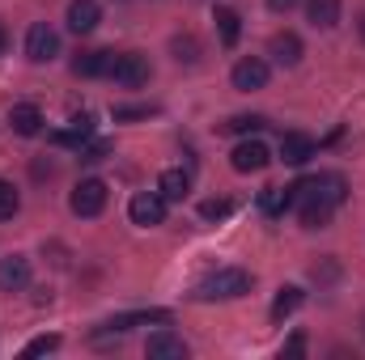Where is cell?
<instances>
[{
    "label": "cell",
    "mask_w": 365,
    "mask_h": 360,
    "mask_svg": "<svg viewBox=\"0 0 365 360\" xmlns=\"http://www.w3.org/2000/svg\"><path fill=\"white\" fill-rule=\"evenodd\" d=\"M90 136H93V115H73L68 127H60L51 140H56V144H73V149H81Z\"/></svg>",
    "instance_id": "obj_16"
},
{
    "label": "cell",
    "mask_w": 365,
    "mask_h": 360,
    "mask_svg": "<svg viewBox=\"0 0 365 360\" xmlns=\"http://www.w3.org/2000/svg\"><path fill=\"white\" fill-rule=\"evenodd\" d=\"M280 157H284L289 166H306V162L314 157V140L302 136V132H284V136H280Z\"/></svg>",
    "instance_id": "obj_14"
},
{
    "label": "cell",
    "mask_w": 365,
    "mask_h": 360,
    "mask_svg": "<svg viewBox=\"0 0 365 360\" xmlns=\"http://www.w3.org/2000/svg\"><path fill=\"white\" fill-rule=\"evenodd\" d=\"M200 216H204V221H221V216H230V199H204V203H200Z\"/></svg>",
    "instance_id": "obj_29"
},
{
    "label": "cell",
    "mask_w": 365,
    "mask_h": 360,
    "mask_svg": "<svg viewBox=\"0 0 365 360\" xmlns=\"http://www.w3.org/2000/svg\"><path fill=\"white\" fill-rule=\"evenodd\" d=\"M4 47H9V30L0 26V55H4Z\"/></svg>",
    "instance_id": "obj_33"
},
{
    "label": "cell",
    "mask_w": 365,
    "mask_h": 360,
    "mask_svg": "<svg viewBox=\"0 0 365 360\" xmlns=\"http://www.w3.org/2000/svg\"><path fill=\"white\" fill-rule=\"evenodd\" d=\"M145 352H149L153 360H187V344H182L175 331H166V327H162V331H153V335H149Z\"/></svg>",
    "instance_id": "obj_9"
},
{
    "label": "cell",
    "mask_w": 365,
    "mask_h": 360,
    "mask_svg": "<svg viewBox=\"0 0 365 360\" xmlns=\"http://www.w3.org/2000/svg\"><path fill=\"white\" fill-rule=\"evenodd\" d=\"M158 191L166 195V203H170V199H187V195H191V174H187V170H162Z\"/></svg>",
    "instance_id": "obj_21"
},
{
    "label": "cell",
    "mask_w": 365,
    "mask_h": 360,
    "mask_svg": "<svg viewBox=\"0 0 365 360\" xmlns=\"http://www.w3.org/2000/svg\"><path fill=\"white\" fill-rule=\"evenodd\" d=\"M361 34H365V13H361Z\"/></svg>",
    "instance_id": "obj_34"
},
{
    "label": "cell",
    "mask_w": 365,
    "mask_h": 360,
    "mask_svg": "<svg viewBox=\"0 0 365 360\" xmlns=\"http://www.w3.org/2000/svg\"><path fill=\"white\" fill-rule=\"evenodd\" d=\"M98 21H102L98 0H73V4H68V30H73V34H90Z\"/></svg>",
    "instance_id": "obj_15"
},
{
    "label": "cell",
    "mask_w": 365,
    "mask_h": 360,
    "mask_svg": "<svg viewBox=\"0 0 365 360\" xmlns=\"http://www.w3.org/2000/svg\"><path fill=\"white\" fill-rule=\"evenodd\" d=\"M68 208H73L77 216H98V212L106 208V182L102 179H81L77 186H73Z\"/></svg>",
    "instance_id": "obj_5"
},
{
    "label": "cell",
    "mask_w": 365,
    "mask_h": 360,
    "mask_svg": "<svg viewBox=\"0 0 365 360\" xmlns=\"http://www.w3.org/2000/svg\"><path fill=\"white\" fill-rule=\"evenodd\" d=\"M302 352H306V335H293V339L280 348V356H302Z\"/></svg>",
    "instance_id": "obj_31"
},
{
    "label": "cell",
    "mask_w": 365,
    "mask_h": 360,
    "mask_svg": "<svg viewBox=\"0 0 365 360\" xmlns=\"http://www.w3.org/2000/svg\"><path fill=\"white\" fill-rule=\"evenodd\" d=\"M128 216H132V225H145V229L162 225L166 221V195L162 191H136L128 203Z\"/></svg>",
    "instance_id": "obj_3"
},
{
    "label": "cell",
    "mask_w": 365,
    "mask_h": 360,
    "mask_svg": "<svg viewBox=\"0 0 365 360\" xmlns=\"http://www.w3.org/2000/svg\"><path fill=\"white\" fill-rule=\"evenodd\" d=\"M268 51H272V60L276 64H284V68H293L297 60H302V38L297 34H272V43H268Z\"/></svg>",
    "instance_id": "obj_17"
},
{
    "label": "cell",
    "mask_w": 365,
    "mask_h": 360,
    "mask_svg": "<svg viewBox=\"0 0 365 360\" xmlns=\"http://www.w3.org/2000/svg\"><path fill=\"white\" fill-rule=\"evenodd\" d=\"M56 348H60V335H38L21 348V356H43V352H56Z\"/></svg>",
    "instance_id": "obj_27"
},
{
    "label": "cell",
    "mask_w": 365,
    "mask_h": 360,
    "mask_svg": "<svg viewBox=\"0 0 365 360\" xmlns=\"http://www.w3.org/2000/svg\"><path fill=\"white\" fill-rule=\"evenodd\" d=\"M259 127H264L259 115H234V119L221 123V132H230V136H251V132H259Z\"/></svg>",
    "instance_id": "obj_24"
},
{
    "label": "cell",
    "mask_w": 365,
    "mask_h": 360,
    "mask_svg": "<svg viewBox=\"0 0 365 360\" xmlns=\"http://www.w3.org/2000/svg\"><path fill=\"white\" fill-rule=\"evenodd\" d=\"M230 81H234V90H242V93L264 90V85H268V64H264L259 55H247V60H238V64H234Z\"/></svg>",
    "instance_id": "obj_7"
},
{
    "label": "cell",
    "mask_w": 365,
    "mask_h": 360,
    "mask_svg": "<svg viewBox=\"0 0 365 360\" xmlns=\"http://www.w3.org/2000/svg\"><path fill=\"white\" fill-rule=\"evenodd\" d=\"M293 4H297V0H268V9H272V13H289Z\"/></svg>",
    "instance_id": "obj_32"
},
{
    "label": "cell",
    "mask_w": 365,
    "mask_h": 360,
    "mask_svg": "<svg viewBox=\"0 0 365 360\" xmlns=\"http://www.w3.org/2000/svg\"><path fill=\"white\" fill-rule=\"evenodd\" d=\"M170 47H175V60H179V64H195V60H200V43H195L191 34H182V38H175Z\"/></svg>",
    "instance_id": "obj_26"
},
{
    "label": "cell",
    "mask_w": 365,
    "mask_h": 360,
    "mask_svg": "<svg viewBox=\"0 0 365 360\" xmlns=\"http://www.w3.org/2000/svg\"><path fill=\"white\" fill-rule=\"evenodd\" d=\"M153 106H115V123H128V119H149Z\"/></svg>",
    "instance_id": "obj_30"
},
{
    "label": "cell",
    "mask_w": 365,
    "mask_h": 360,
    "mask_svg": "<svg viewBox=\"0 0 365 360\" xmlns=\"http://www.w3.org/2000/svg\"><path fill=\"white\" fill-rule=\"evenodd\" d=\"M259 208H264L268 216H284V212L293 208V186H264V191H259Z\"/></svg>",
    "instance_id": "obj_20"
},
{
    "label": "cell",
    "mask_w": 365,
    "mask_h": 360,
    "mask_svg": "<svg viewBox=\"0 0 365 360\" xmlns=\"http://www.w3.org/2000/svg\"><path fill=\"white\" fill-rule=\"evenodd\" d=\"M106 77L115 81V85H123V90H140V85H149V77H153V68H149V60L140 55V51H110V64H106Z\"/></svg>",
    "instance_id": "obj_2"
},
{
    "label": "cell",
    "mask_w": 365,
    "mask_h": 360,
    "mask_svg": "<svg viewBox=\"0 0 365 360\" xmlns=\"http://www.w3.org/2000/svg\"><path fill=\"white\" fill-rule=\"evenodd\" d=\"M268 162H272V149H268L264 140H242V144L230 153V166H234L238 174H259Z\"/></svg>",
    "instance_id": "obj_6"
},
{
    "label": "cell",
    "mask_w": 365,
    "mask_h": 360,
    "mask_svg": "<svg viewBox=\"0 0 365 360\" xmlns=\"http://www.w3.org/2000/svg\"><path fill=\"white\" fill-rule=\"evenodd\" d=\"M106 64H110V51H81L73 60V73L77 77H106Z\"/></svg>",
    "instance_id": "obj_23"
},
{
    "label": "cell",
    "mask_w": 365,
    "mask_h": 360,
    "mask_svg": "<svg viewBox=\"0 0 365 360\" xmlns=\"http://www.w3.org/2000/svg\"><path fill=\"white\" fill-rule=\"evenodd\" d=\"M302 199V225L306 229H327L331 225V212H336V203H327V199H319V195H297Z\"/></svg>",
    "instance_id": "obj_13"
},
{
    "label": "cell",
    "mask_w": 365,
    "mask_h": 360,
    "mask_svg": "<svg viewBox=\"0 0 365 360\" xmlns=\"http://www.w3.org/2000/svg\"><path fill=\"white\" fill-rule=\"evenodd\" d=\"M166 322H170L166 309H136V314H119V318H110L106 331L123 335V331H132V327H166Z\"/></svg>",
    "instance_id": "obj_11"
},
{
    "label": "cell",
    "mask_w": 365,
    "mask_h": 360,
    "mask_svg": "<svg viewBox=\"0 0 365 360\" xmlns=\"http://www.w3.org/2000/svg\"><path fill=\"white\" fill-rule=\"evenodd\" d=\"M212 21H217V34H221V47H234V43H238V34H242V17H238V13H234L230 4H221Z\"/></svg>",
    "instance_id": "obj_22"
},
{
    "label": "cell",
    "mask_w": 365,
    "mask_h": 360,
    "mask_svg": "<svg viewBox=\"0 0 365 360\" xmlns=\"http://www.w3.org/2000/svg\"><path fill=\"white\" fill-rule=\"evenodd\" d=\"M26 55H30L34 64L56 60V55H60V34H56L47 21H34V26L26 30Z\"/></svg>",
    "instance_id": "obj_4"
},
{
    "label": "cell",
    "mask_w": 365,
    "mask_h": 360,
    "mask_svg": "<svg viewBox=\"0 0 365 360\" xmlns=\"http://www.w3.org/2000/svg\"><path fill=\"white\" fill-rule=\"evenodd\" d=\"M17 208H21V195H17V186L0 179V221H13V216H17Z\"/></svg>",
    "instance_id": "obj_25"
},
{
    "label": "cell",
    "mask_w": 365,
    "mask_h": 360,
    "mask_svg": "<svg viewBox=\"0 0 365 360\" xmlns=\"http://www.w3.org/2000/svg\"><path fill=\"white\" fill-rule=\"evenodd\" d=\"M302 301H306V292H302L297 284H284V288L276 292V301H272V322H284L289 314H297Z\"/></svg>",
    "instance_id": "obj_19"
},
{
    "label": "cell",
    "mask_w": 365,
    "mask_h": 360,
    "mask_svg": "<svg viewBox=\"0 0 365 360\" xmlns=\"http://www.w3.org/2000/svg\"><path fill=\"white\" fill-rule=\"evenodd\" d=\"M26 284H30V259L26 255L0 259V292H21Z\"/></svg>",
    "instance_id": "obj_10"
},
{
    "label": "cell",
    "mask_w": 365,
    "mask_h": 360,
    "mask_svg": "<svg viewBox=\"0 0 365 360\" xmlns=\"http://www.w3.org/2000/svg\"><path fill=\"white\" fill-rule=\"evenodd\" d=\"M297 195H319V199H327V203H344V179L340 174H314V179L297 182L293 186V199Z\"/></svg>",
    "instance_id": "obj_8"
},
{
    "label": "cell",
    "mask_w": 365,
    "mask_h": 360,
    "mask_svg": "<svg viewBox=\"0 0 365 360\" xmlns=\"http://www.w3.org/2000/svg\"><path fill=\"white\" fill-rule=\"evenodd\" d=\"M9 127H13L17 136H38V132H43V110H38L34 102H17V106L9 110Z\"/></svg>",
    "instance_id": "obj_12"
},
{
    "label": "cell",
    "mask_w": 365,
    "mask_h": 360,
    "mask_svg": "<svg viewBox=\"0 0 365 360\" xmlns=\"http://www.w3.org/2000/svg\"><path fill=\"white\" fill-rule=\"evenodd\" d=\"M242 292H251V271L242 268H221L195 284V301H234Z\"/></svg>",
    "instance_id": "obj_1"
},
{
    "label": "cell",
    "mask_w": 365,
    "mask_h": 360,
    "mask_svg": "<svg viewBox=\"0 0 365 360\" xmlns=\"http://www.w3.org/2000/svg\"><path fill=\"white\" fill-rule=\"evenodd\" d=\"M306 17L319 30H331V26H340V0H306Z\"/></svg>",
    "instance_id": "obj_18"
},
{
    "label": "cell",
    "mask_w": 365,
    "mask_h": 360,
    "mask_svg": "<svg viewBox=\"0 0 365 360\" xmlns=\"http://www.w3.org/2000/svg\"><path fill=\"white\" fill-rule=\"evenodd\" d=\"M110 149H115V144H110V140H93V144H81V162H102V157H110Z\"/></svg>",
    "instance_id": "obj_28"
}]
</instances>
